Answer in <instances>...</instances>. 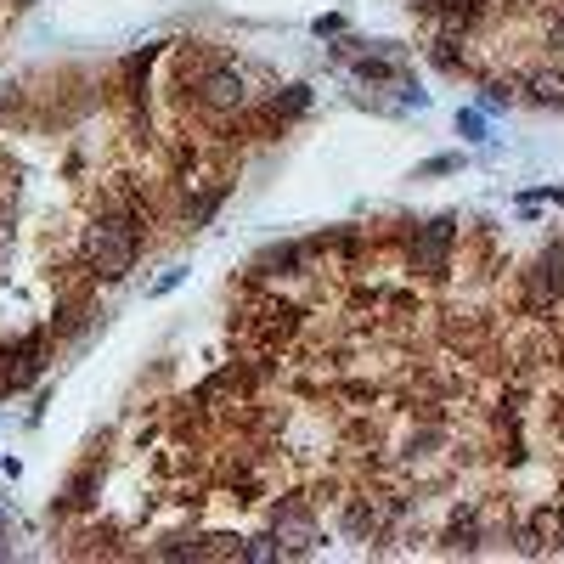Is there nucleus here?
Here are the masks:
<instances>
[{
  "instance_id": "f257e3e1",
  "label": "nucleus",
  "mask_w": 564,
  "mask_h": 564,
  "mask_svg": "<svg viewBox=\"0 0 564 564\" xmlns=\"http://www.w3.org/2000/svg\"><path fill=\"white\" fill-rule=\"evenodd\" d=\"M401 243H407L412 277H446L452 249H457V220L452 215H435V220H423V226H407Z\"/></svg>"
},
{
  "instance_id": "f03ea898",
  "label": "nucleus",
  "mask_w": 564,
  "mask_h": 564,
  "mask_svg": "<svg viewBox=\"0 0 564 564\" xmlns=\"http://www.w3.org/2000/svg\"><path fill=\"white\" fill-rule=\"evenodd\" d=\"M266 519L282 542V559H305L322 542V525H316V502L311 497H277L266 502Z\"/></svg>"
},
{
  "instance_id": "7ed1b4c3",
  "label": "nucleus",
  "mask_w": 564,
  "mask_h": 564,
  "mask_svg": "<svg viewBox=\"0 0 564 564\" xmlns=\"http://www.w3.org/2000/svg\"><path fill=\"white\" fill-rule=\"evenodd\" d=\"M564 299V243H553L531 271H525V311L553 316V305Z\"/></svg>"
},
{
  "instance_id": "20e7f679",
  "label": "nucleus",
  "mask_w": 564,
  "mask_h": 564,
  "mask_svg": "<svg viewBox=\"0 0 564 564\" xmlns=\"http://www.w3.org/2000/svg\"><path fill=\"white\" fill-rule=\"evenodd\" d=\"M480 542H486V531H480V508L469 502V508H457L452 525L440 531V548H446V553H474Z\"/></svg>"
},
{
  "instance_id": "39448f33",
  "label": "nucleus",
  "mask_w": 564,
  "mask_h": 564,
  "mask_svg": "<svg viewBox=\"0 0 564 564\" xmlns=\"http://www.w3.org/2000/svg\"><path fill=\"white\" fill-rule=\"evenodd\" d=\"M486 12H491V0H446L440 6V23H446V34H469V29H480L486 23Z\"/></svg>"
},
{
  "instance_id": "423d86ee",
  "label": "nucleus",
  "mask_w": 564,
  "mask_h": 564,
  "mask_svg": "<svg viewBox=\"0 0 564 564\" xmlns=\"http://www.w3.org/2000/svg\"><path fill=\"white\" fill-rule=\"evenodd\" d=\"M96 480H102V469H79L74 474V486L63 491V497H57V514H79V508H91V491H96Z\"/></svg>"
},
{
  "instance_id": "0eeeda50",
  "label": "nucleus",
  "mask_w": 564,
  "mask_h": 564,
  "mask_svg": "<svg viewBox=\"0 0 564 564\" xmlns=\"http://www.w3.org/2000/svg\"><path fill=\"white\" fill-rule=\"evenodd\" d=\"M311 108V85H288V96H271V108H266V125H277V119H299V113Z\"/></svg>"
},
{
  "instance_id": "6e6552de",
  "label": "nucleus",
  "mask_w": 564,
  "mask_h": 564,
  "mask_svg": "<svg viewBox=\"0 0 564 564\" xmlns=\"http://www.w3.org/2000/svg\"><path fill=\"white\" fill-rule=\"evenodd\" d=\"M525 91H531V102H536V108H553V102L564 108V74H553V68L531 74V79H525Z\"/></svg>"
},
{
  "instance_id": "1a4fd4ad",
  "label": "nucleus",
  "mask_w": 564,
  "mask_h": 564,
  "mask_svg": "<svg viewBox=\"0 0 564 564\" xmlns=\"http://www.w3.org/2000/svg\"><path fill=\"white\" fill-rule=\"evenodd\" d=\"M243 559H249V564H271V559H282L277 531H254V536H243Z\"/></svg>"
},
{
  "instance_id": "9d476101",
  "label": "nucleus",
  "mask_w": 564,
  "mask_h": 564,
  "mask_svg": "<svg viewBox=\"0 0 564 564\" xmlns=\"http://www.w3.org/2000/svg\"><path fill=\"white\" fill-rule=\"evenodd\" d=\"M356 74H361V79H373V85H390V79H395V63H384V57H361Z\"/></svg>"
},
{
  "instance_id": "9b49d317",
  "label": "nucleus",
  "mask_w": 564,
  "mask_h": 564,
  "mask_svg": "<svg viewBox=\"0 0 564 564\" xmlns=\"http://www.w3.org/2000/svg\"><path fill=\"white\" fill-rule=\"evenodd\" d=\"M542 40L564 51V6H553V12H548V23H542Z\"/></svg>"
},
{
  "instance_id": "f8f14e48",
  "label": "nucleus",
  "mask_w": 564,
  "mask_h": 564,
  "mask_svg": "<svg viewBox=\"0 0 564 564\" xmlns=\"http://www.w3.org/2000/svg\"><path fill=\"white\" fill-rule=\"evenodd\" d=\"M457 130L469 141H486V119H480V113H457Z\"/></svg>"
},
{
  "instance_id": "ddd939ff",
  "label": "nucleus",
  "mask_w": 564,
  "mask_h": 564,
  "mask_svg": "<svg viewBox=\"0 0 564 564\" xmlns=\"http://www.w3.org/2000/svg\"><path fill=\"white\" fill-rule=\"evenodd\" d=\"M446 170H457V158H429L423 164V175H446Z\"/></svg>"
},
{
  "instance_id": "4468645a",
  "label": "nucleus",
  "mask_w": 564,
  "mask_h": 564,
  "mask_svg": "<svg viewBox=\"0 0 564 564\" xmlns=\"http://www.w3.org/2000/svg\"><path fill=\"white\" fill-rule=\"evenodd\" d=\"M440 6L446 0H412V12H429V17H440Z\"/></svg>"
},
{
  "instance_id": "2eb2a0df",
  "label": "nucleus",
  "mask_w": 564,
  "mask_h": 564,
  "mask_svg": "<svg viewBox=\"0 0 564 564\" xmlns=\"http://www.w3.org/2000/svg\"><path fill=\"white\" fill-rule=\"evenodd\" d=\"M559 536H564V508H559Z\"/></svg>"
},
{
  "instance_id": "dca6fc26",
  "label": "nucleus",
  "mask_w": 564,
  "mask_h": 564,
  "mask_svg": "<svg viewBox=\"0 0 564 564\" xmlns=\"http://www.w3.org/2000/svg\"><path fill=\"white\" fill-rule=\"evenodd\" d=\"M0 559H6V548H0Z\"/></svg>"
},
{
  "instance_id": "f3484780",
  "label": "nucleus",
  "mask_w": 564,
  "mask_h": 564,
  "mask_svg": "<svg viewBox=\"0 0 564 564\" xmlns=\"http://www.w3.org/2000/svg\"><path fill=\"white\" fill-rule=\"evenodd\" d=\"M0 519H6V514H0Z\"/></svg>"
}]
</instances>
